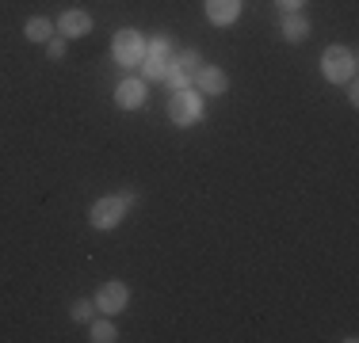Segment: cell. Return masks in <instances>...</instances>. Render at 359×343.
<instances>
[{"label": "cell", "mask_w": 359, "mask_h": 343, "mask_svg": "<svg viewBox=\"0 0 359 343\" xmlns=\"http://www.w3.org/2000/svg\"><path fill=\"white\" fill-rule=\"evenodd\" d=\"M130 206H134V191L107 195V199L92 202V210H88V221H92V229H100V233H107V229L123 225V218H126V210H130Z\"/></svg>", "instance_id": "cell-1"}, {"label": "cell", "mask_w": 359, "mask_h": 343, "mask_svg": "<svg viewBox=\"0 0 359 343\" xmlns=\"http://www.w3.org/2000/svg\"><path fill=\"white\" fill-rule=\"evenodd\" d=\"M321 76L329 84H348L355 76V54L348 46H329L321 54Z\"/></svg>", "instance_id": "cell-2"}, {"label": "cell", "mask_w": 359, "mask_h": 343, "mask_svg": "<svg viewBox=\"0 0 359 343\" xmlns=\"http://www.w3.org/2000/svg\"><path fill=\"white\" fill-rule=\"evenodd\" d=\"M111 57H115L123 69H134L145 57V38L134 27H123L115 38H111Z\"/></svg>", "instance_id": "cell-3"}, {"label": "cell", "mask_w": 359, "mask_h": 343, "mask_svg": "<svg viewBox=\"0 0 359 343\" xmlns=\"http://www.w3.org/2000/svg\"><path fill=\"white\" fill-rule=\"evenodd\" d=\"M126 305H130V290H126V282H104V286H100L96 309L104 316H118Z\"/></svg>", "instance_id": "cell-4"}, {"label": "cell", "mask_w": 359, "mask_h": 343, "mask_svg": "<svg viewBox=\"0 0 359 343\" xmlns=\"http://www.w3.org/2000/svg\"><path fill=\"white\" fill-rule=\"evenodd\" d=\"M199 99L191 96V92H172V99H168V118H172L176 126H195L199 122Z\"/></svg>", "instance_id": "cell-5"}, {"label": "cell", "mask_w": 359, "mask_h": 343, "mask_svg": "<svg viewBox=\"0 0 359 343\" xmlns=\"http://www.w3.org/2000/svg\"><path fill=\"white\" fill-rule=\"evenodd\" d=\"M54 31L62 34V38H84V34L92 31V15L84 12V8H65V12L57 15Z\"/></svg>", "instance_id": "cell-6"}, {"label": "cell", "mask_w": 359, "mask_h": 343, "mask_svg": "<svg viewBox=\"0 0 359 343\" xmlns=\"http://www.w3.org/2000/svg\"><path fill=\"white\" fill-rule=\"evenodd\" d=\"M191 84L203 92V96H226L229 92V76L222 73L218 65H199V73H195Z\"/></svg>", "instance_id": "cell-7"}, {"label": "cell", "mask_w": 359, "mask_h": 343, "mask_svg": "<svg viewBox=\"0 0 359 343\" xmlns=\"http://www.w3.org/2000/svg\"><path fill=\"white\" fill-rule=\"evenodd\" d=\"M115 103L123 111H138L145 103V80H142V76H130V80L118 84V88H115Z\"/></svg>", "instance_id": "cell-8"}, {"label": "cell", "mask_w": 359, "mask_h": 343, "mask_svg": "<svg viewBox=\"0 0 359 343\" xmlns=\"http://www.w3.org/2000/svg\"><path fill=\"white\" fill-rule=\"evenodd\" d=\"M241 15V0H207V20L215 27H229Z\"/></svg>", "instance_id": "cell-9"}, {"label": "cell", "mask_w": 359, "mask_h": 343, "mask_svg": "<svg viewBox=\"0 0 359 343\" xmlns=\"http://www.w3.org/2000/svg\"><path fill=\"white\" fill-rule=\"evenodd\" d=\"M279 34H283L287 42H306V38H310V20H306L302 12H283V20H279Z\"/></svg>", "instance_id": "cell-10"}, {"label": "cell", "mask_w": 359, "mask_h": 343, "mask_svg": "<svg viewBox=\"0 0 359 343\" xmlns=\"http://www.w3.org/2000/svg\"><path fill=\"white\" fill-rule=\"evenodd\" d=\"M142 80L149 84V80H165V73H168V57H157V54H145L142 57Z\"/></svg>", "instance_id": "cell-11"}, {"label": "cell", "mask_w": 359, "mask_h": 343, "mask_svg": "<svg viewBox=\"0 0 359 343\" xmlns=\"http://www.w3.org/2000/svg\"><path fill=\"white\" fill-rule=\"evenodd\" d=\"M23 34H27L31 42H50L54 38V23L42 20V15H35V20H27V27H23Z\"/></svg>", "instance_id": "cell-12"}, {"label": "cell", "mask_w": 359, "mask_h": 343, "mask_svg": "<svg viewBox=\"0 0 359 343\" xmlns=\"http://www.w3.org/2000/svg\"><path fill=\"white\" fill-rule=\"evenodd\" d=\"M165 80H168V88H172V92H184V88H191V80H195V76L187 73V69L180 65V62H168V73H165Z\"/></svg>", "instance_id": "cell-13"}, {"label": "cell", "mask_w": 359, "mask_h": 343, "mask_svg": "<svg viewBox=\"0 0 359 343\" xmlns=\"http://www.w3.org/2000/svg\"><path fill=\"white\" fill-rule=\"evenodd\" d=\"M118 336V332H115V324H111V321H96V324H92V343H111V340H115Z\"/></svg>", "instance_id": "cell-14"}, {"label": "cell", "mask_w": 359, "mask_h": 343, "mask_svg": "<svg viewBox=\"0 0 359 343\" xmlns=\"http://www.w3.org/2000/svg\"><path fill=\"white\" fill-rule=\"evenodd\" d=\"M92 309H96V305H92L88 298H76L73 309H69V316H73L76 324H88V321H92Z\"/></svg>", "instance_id": "cell-15"}, {"label": "cell", "mask_w": 359, "mask_h": 343, "mask_svg": "<svg viewBox=\"0 0 359 343\" xmlns=\"http://www.w3.org/2000/svg\"><path fill=\"white\" fill-rule=\"evenodd\" d=\"M46 54H50V62H62V57H65V38H62V34L46 42Z\"/></svg>", "instance_id": "cell-16"}, {"label": "cell", "mask_w": 359, "mask_h": 343, "mask_svg": "<svg viewBox=\"0 0 359 343\" xmlns=\"http://www.w3.org/2000/svg\"><path fill=\"white\" fill-rule=\"evenodd\" d=\"M145 54L168 57V38H165V34H157V38H153V42H145Z\"/></svg>", "instance_id": "cell-17"}, {"label": "cell", "mask_w": 359, "mask_h": 343, "mask_svg": "<svg viewBox=\"0 0 359 343\" xmlns=\"http://www.w3.org/2000/svg\"><path fill=\"white\" fill-rule=\"evenodd\" d=\"M176 62H180V65H184V69H187V73H191V76H195V73H199V54H195V50H187V54H180V57H176Z\"/></svg>", "instance_id": "cell-18"}, {"label": "cell", "mask_w": 359, "mask_h": 343, "mask_svg": "<svg viewBox=\"0 0 359 343\" xmlns=\"http://www.w3.org/2000/svg\"><path fill=\"white\" fill-rule=\"evenodd\" d=\"M279 8H283V12H302L306 8V0H276Z\"/></svg>", "instance_id": "cell-19"}]
</instances>
